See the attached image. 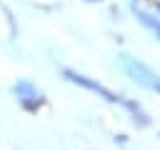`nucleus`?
<instances>
[{"instance_id":"3","label":"nucleus","mask_w":160,"mask_h":150,"mask_svg":"<svg viewBox=\"0 0 160 150\" xmlns=\"http://www.w3.org/2000/svg\"><path fill=\"white\" fill-rule=\"evenodd\" d=\"M12 92H15V98H18V102L25 108V110H38L42 102H45V98H42V92L30 82V80H18L15 85H12Z\"/></svg>"},{"instance_id":"1","label":"nucleus","mask_w":160,"mask_h":150,"mask_svg":"<svg viewBox=\"0 0 160 150\" xmlns=\"http://www.w3.org/2000/svg\"><path fill=\"white\" fill-rule=\"evenodd\" d=\"M120 65H122V70L128 72V78L132 82H138V85H142V88L160 95V75L155 70H150L145 62H140V60H135L130 55H120Z\"/></svg>"},{"instance_id":"6","label":"nucleus","mask_w":160,"mask_h":150,"mask_svg":"<svg viewBox=\"0 0 160 150\" xmlns=\"http://www.w3.org/2000/svg\"><path fill=\"white\" fill-rule=\"evenodd\" d=\"M88 2H100V0H88Z\"/></svg>"},{"instance_id":"5","label":"nucleus","mask_w":160,"mask_h":150,"mask_svg":"<svg viewBox=\"0 0 160 150\" xmlns=\"http://www.w3.org/2000/svg\"><path fill=\"white\" fill-rule=\"evenodd\" d=\"M122 108L130 112V118H132V122H135L138 128H148V125H150L148 112H145V110H142V108H140L135 100H128V98H125V100H122Z\"/></svg>"},{"instance_id":"2","label":"nucleus","mask_w":160,"mask_h":150,"mask_svg":"<svg viewBox=\"0 0 160 150\" xmlns=\"http://www.w3.org/2000/svg\"><path fill=\"white\" fill-rule=\"evenodd\" d=\"M62 78H65L68 82H72V85H80V88H85V90H90V92L100 95L105 102H112V105H122V100H125L122 95L112 92V90H110V88H105L102 82L92 80V78H88V75L78 72V70H70V68H65V70H62Z\"/></svg>"},{"instance_id":"4","label":"nucleus","mask_w":160,"mask_h":150,"mask_svg":"<svg viewBox=\"0 0 160 150\" xmlns=\"http://www.w3.org/2000/svg\"><path fill=\"white\" fill-rule=\"evenodd\" d=\"M130 8H132V15H135V18H138V20H140V22H142V25H145V28H148L158 40H160V18L150 15V12H148V10H142L138 2H132Z\"/></svg>"}]
</instances>
